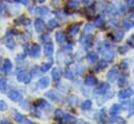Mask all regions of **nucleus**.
<instances>
[{
  "label": "nucleus",
  "instance_id": "obj_1",
  "mask_svg": "<svg viewBox=\"0 0 134 124\" xmlns=\"http://www.w3.org/2000/svg\"><path fill=\"white\" fill-rule=\"evenodd\" d=\"M14 113H15V115H14V117H15V120L18 122V123H28V124H31V120H29L28 118H26L25 116H23V115H21L20 113H16L15 111H14Z\"/></svg>",
  "mask_w": 134,
  "mask_h": 124
},
{
  "label": "nucleus",
  "instance_id": "obj_2",
  "mask_svg": "<svg viewBox=\"0 0 134 124\" xmlns=\"http://www.w3.org/2000/svg\"><path fill=\"white\" fill-rule=\"evenodd\" d=\"M109 90H110V87L108 84H102L95 90V93L98 95H105Z\"/></svg>",
  "mask_w": 134,
  "mask_h": 124
},
{
  "label": "nucleus",
  "instance_id": "obj_3",
  "mask_svg": "<svg viewBox=\"0 0 134 124\" xmlns=\"http://www.w3.org/2000/svg\"><path fill=\"white\" fill-rule=\"evenodd\" d=\"M48 14H49V9L46 6L34 7V15H36V16H47Z\"/></svg>",
  "mask_w": 134,
  "mask_h": 124
},
{
  "label": "nucleus",
  "instance_id": "obj_4",
  "mask_svg": "<svg viewBox=\"0 0 134 124\" xmlns=\"http://www.w3.org/2000/svg\"><path fill=\"white\" fill-rule=\"evenodd\" d=\"M7 96H8V98H9L12 101H15V102L20 101L21 98H22V96H21L20 92L17 91V90H12L9 93L7 94Z\"/></svg>",
  "mask_w": 134,
  "mask_h": 124
},
{
  "label": "nucleus",
  "instance_id": "obj_5",
  "mask_svg": "<svg viewBox=\"0 0 134 124\" xmlns=\"http://www.w3.org/2000/svg\"><path fill=\"white\" fill-rule=\"evenodd\" d=\"M133 95V90L131 88H128V89H125V90H122L118 93L119 98L121 99H126V98H129L130 96Z\"/></svg>",
  "mask_w": 134,
  "mask_h": 124
},
{
  "label": "nucleus",
  "instance_id": "obj_6",
  "mask_svg": "<svg viewBox=\"0 0 134 124\" xmlns=\"http://www.w3.org/2000/svg\"><path fill=\"white\" fill-rule=\"evenodd\" d=\"M80 26H81L80 23H74V24L70 25V26L68 27V33H69L70 35H75V34H77L79 29H80Z\"/></svg>",
  "mask_w": 134,
  "mask_h": 124
},
{
  "label": "nucleus",
  "instance_id": "obj_7",
  "mask_svg": "<svg viewBox=\"0 0 134 124\" xmlns=\"http://www.w3.org/2000/svg\"><path fill=\"white\" fill-rule=\"evenodd\" d=\"M103 59L106 61V62H109L111 63L114 59H115V53L112 51V49L110 50H107L103 53Z\"/></svg>",
  "mask_w": 134,
  "mask_h": 124
},
{
  "label": "nucleus",
  "instance_id": "obj_8",
  "mask_svg": "<svg viewBox=\"0 0 134 124\" xmlns=\"http://www.w3.org/2000/svg\"><path fill=\"white\" fill-rule=\"evenodd\" d=\"M116 77H118V70H116V68L113 67V68H111L109 70V72L107 74V79L112 82V81H115Z\"/></svg>",
  "mask_w": 134,
  "mask_h": 124
},
{
  "label": "nucleus",
  "instance_id": "obj_9",
  "mask_svg": "<svg viewBox=\"0 0 134 124\" xmlns=\"http://www.w3.org/2000/svg\"><path fill=\"white\" fill-rule=\"evenodd\" d=\"M97 78H96V76L95 75H93V74H90V75H87L85 78H84V84L86 85V86H95L96 84H97Z\"/></svg>",
  "mask_w": 134,
  "mask_h": 124
},
{
  "label": "nucleus",
  "instance_id": "obj_10",
  "mask_svg": "<svg viewBox=\"0 0 134 124\" xmlns=\"http://www.w3.org/2000/svg\"><path fill=\"white\" fill-rule=\"evenodd\" d=\"M29 53H30V55L32 58H34V59L38 58L40 56V53H41V47L37 44H34V45H32V47L30 48Z\"/></svg>",
  "mask_w": 134,
  "mask_h": 124
},
{
  "label": "nucleus",
  "instance_id": "obj_11",
  "mask_svg": "<svg viewBox=\"0 0 134 124\" xmlns=\"http://www.w3.org/2000/svg\"><path fill=\"white\" fill-rule=\"evenodd\" d=\"M106 14H107L108 16H112V17L116 16V14H118V8H116V6H115L114 4H108L107 7H106Z\"/></svg>",
  "mask_w": 134,
  "mask_h": 124
},
{
  "label": "nucleus",
  "instance_id": "obj_12",
  "mask_svg": "<svg viewBox=\"0 0 134 124\" xmlns=\"http://www.w3.org/2000/svg\"><path fill=\"white\" fill-rule=\"evenodd\" d=\"M44 53L46 56H51L52 53H53V44L51 42H48L45 44V47H44Z\"/></svg>",
  "mask_w": 134,
  "mask_h": 124
},
{
  "label": "nucleus",
  "instance_id": "obj_13",
  "mask_svg": "<svg viewBox=\"0 0 134 124\" xmlns=\"http://www.w3.org/2000/svg\"><path fill=\"white\" fill-rule=\"evenodd\" d=\"M3 43H4L5 46H6L8 49H10V50H14L15 47H16V44H15V42H14V40H13L12 37H9V38H8V37H7V38H4Z\"/></svg>",
  "mask_w": 134,
  "mask_h": 124
},
{
  "label": "nucleus",
  "instance_id": "obj_14",
  "mask_svg": "<svg viewBox=\"0 0 134 124\" xmlns=\"http://www.w3.org/2000/svg\"><path fill=\"white\" fill-rule=\"evenodd\" d=\"M44 27H45V23L42 19H36L34 21V28L37 32H42L44 30Z\"/></svg>",
  "mask_w": 134,
  "mask_h": 124
},
{
  "label": "nucleus",
  "instance_id": "obj_15",
  "mask_svg": "<svg viewBox=\"0 0 134 124\" xmlns=\"http://www.w3.org/2000/svg\"><path fill=\"white\" fill-rule=\"evenodd\" d=\"M121 111H122V107H121L120 104H113V105L110 107V110H109V114H110L111 116H116L118 114H120Z\"/></svg>",
  "mask_w": 134,
  "mask_h": 124
},
{
  "label": "nucleus",
  "instance_id": "obj_16",
  "mask_svg": "<svg viewBox=\"0 0 134 124\" xmlns=\"http://www.w3.org/2000/svg\"><path fill=\"white\" fill-rule=\"evenodd\" d=\"M12 68H13V66H12V62H10L8 59H6V60L4 61L3 66H2V70L4 71V73H5V74H8V73L10 72Z\"/></svg>",
  "mask_w": 134,
  "mask_h": 124
},
{
  "label": "nucleus",
  "instance_id": "obj_17",
  "mask_svg": "<svg viewBox=\"0 0 134 124\" xmlns=\"http://www.w3.org/2000/svg\"><path fill=\"white\" fill-rule=\"evenodd\" d=\"M27 75H28V72L26 70H20L17 73V80L20 81V82H22V81L24 82V80H25V78H26Z\"/></svg>",
  "mask_w": 134,
  "mask_h": 124
},
{
  "label": "nucleus",
  "instance_id": "obj_18",
  "mask_svg": "<svg viewBox=\"0 0 134 124\" xmlns=\"http://www.w3.org/2000/svg\"><path fill=\"white\" fill-rule=\"evenodd\" d=\"M66 40H67V35H66V33L64 31H59V32L56 33V41H57L58 44L65 43Z\"/></svg>",
  "mask_w": 134,
  "mask_h": 124
},
{
  "label": "nucleus",
  "instance_id": "obj_19",
  "mask_svg": "<svg viewBox=\"0 0 134 124\" xmlns=\"http://www.w3.org/2000/svg\"><path fill=\"white\" fill-rule=\"evenodd\" d=\"M86 60L91 63V64H95V63H97V61H98V55H97L96 52H90L86 55Z\"/></svg>",
  "mask_w": 134,
  "mask_h": 124
},
{
  "label": "nucleus",
  "instance_id": "obj_20",
  "mask_svg": "<svg viewBox=\"0 0 134 124\" xmlns=\"http://www.w3.org/2000/svg\"><path fill=\"white\" fill-rule=\"evenodd\" d=\"M46 96H47V97H49L52 101H59V100H60V96H59V95H57V94L55 93V92H53V91L47 92V93H46Z\"/></svg>",
  "mask_w": 134,
  "mask_h": 124
},
{
  "label": "nucleus",
  "instance_id": "obj_21",
  "mask_svg": "<svg viewBox=\"0 0 134 124\" xmlns=\"http://www.w3.org/2000/svg\"><path fill=\"white\" fill-rule=\"evenodd\" d=\"M51 76H52V79H53L54 81L59 80V78H60V71H59V69L54 68V69L52 70V72H51Z\"/></svg>",
  "mask_w": 134,
  "mask_h": 124
},
{
  "label": "nucleus",
  "instance_id": "obj_22",
  "mask_svg": "<svg viewBox=\"0 0 134 124\" xmlns=\"http://www.w3.org/2000/svg\"><path fill=\"white\" fill-rule=\"evenodd\" d=\"M38 86H40V88H42V89H46V88L49 86V78H48V77H42V78L38 80Z\"/></svg>",
  "mask_w": 134,
  "mask_h": 124
},
{
  "label": "nucleus",
  "instance_id": "obj_23",
  "mask_svg": "<svg viewBox=\"0 0 134 124\" xmlns=\"http://www.w3.org/2000/svg\"><path fill=\"white\" fill-rule=\"evenodd\" d=\"M123 38H124V31H122V30L114 31V33H113V39H114V41L120 42V41L123 40Z\"/></svg>",
  "mask_w": 134,
  "mask_h": 124
},
{
  "label": "nucleus",
  "instance_id": "obj_24",
  "mask_svg": "<svg viewBox=\"0 0 134 124\" xmlns=\"http://www.w3.org/2000/svg\"><path fill=\"white\" fill-rule=\"evenodd\" d=\"M36 107L48 109V107H49V103H48L46 100H44V99H40V100L37 101V105H36Z\"/></svg>",
  "mask_w": 134,
  "mask_h": 124
},
{
  "label": "nucleus",
  "instance_id": "obj_25",
  "mask_svg": "<svg viewBox=\"0 0 134 124\" xmlns=\"http://www.w3.org/2000/svg\"><path fill=\"white\" fill-rule=\"evenodd\" d=\"M17 24H23V25H29V23H30V21L28 20V19H26V17H20L17 21Z\"/></svg>",
  "mask_w": 134,
  "mask_h": 124
},
{
  "label": "nucleus",
  "instance_id": "obj_26",
  "mask_svg": "<svg viewBox=\"0 0 134 124\" xmlns=\"http://www.w3.org/2000/svg\"><path fill=\"white\" fill-rule=\"evenodd\" d=\"M84 71H85V67L82 65H77L75 67V73L77 75H81L82 73H84Z\"/></svg>",
  "mask_w": 134,
  "mask_h": 124
},
{
  "label": "nucleus",
  "instance_id": "obj_27",
  "mask_svg": "<svg viewBox=\"0 0 134 124\" xmlns=\"http://www.w3.org/2000/svg\"><path fill=\"white\" fill-rule=\"evenodd\" d=\"M123 25H124V27H125L126 29H130V28H132L134 26V22L131 21V20L126 19V20L123 21Z\"/></svg>",
  "mask_w": 134,
  "mask_h": 124
},
{
  "label": "nucleus",
  "instance_id": "obj_28",
  "mask_svg": "<svg viewBox=\"0 0 134 124\" xmlns=\"http://www.w3.org/2000/svg\"><path fill=\"white\" fill-rule=\"evenodd\" d=\"M126 84H127V77H126L125 75L121 76V77L118 79V86H119V87H124Z\"/></svg>",
  "mask_w": 134,
  "mask_h": 124
},
{
  "label": "nucleus",
  "instance_id": "obj_29",
  "mask_svg": "<svg viewBox=\"0 0 134 124\" xmlns=\"http://www.w3.org/2000/svg\"><path fill=\"white\" fill-rule=\"evenodd\" d=\"M77 102H78V98H77V97H75V96L70 97V98H69V100H68V103H69V105H70V106H76Z\"/></svg>",
  "mask_w": 134,
  "mask_h": 124
},
{
  "label": "nucleus",
  "instance_id": "obj_30",
  "mask_svg": "<svg viewBox=\"0 0 134 124\" xmlns=\"http://www.w3.org/2000/svg\"><path fill=\"white\" fill-rule=\"evenodd\" d=\"M92 106V101L91 100H85L83 103H82V110L84 111H88Z\"/></svg>",
  "mask_w": 134,
  "mask_h": 124
},
{
  "label": "nucleus",
  "instance_id": "obj_31",
  "mask_svg": "<svg viewBox=\"0 0 134 124\" xmlns=\"http://www.w3.org/2000/svg\"><path fill=\"white\" fill-rule=\"evenodd\" d=\"M0 90L2 92H6V90H7V82H6L5 79H1L0 80Z\"/></svg>",
  "mask_w": 134,
  "mask_h": 124
},
{
  "label": "nucleus",
  "instance_id": "obj_32",
  "mask_svg": "<svg viewBox=\"0 0 134 124\" xmlns=\"http://www.w3.org/2000/svg\"><path fill=\"white\" fill-rule=\"evenodd\" d=\"M48 26H49V28L53 29V28H55V27H57V26H58V23L56 22V20H55V19H52V20H49Z\"/></svg>",
  "mask_w": 134,
  "mask_h": 124
},
{
  "label": "nucleus",
  "instance_id": "obj_33",
  "mask_svg": "<svg viewBox=\"0 0 134 124\" xmlns=\"http://www.w3.org/2000/svg\"><path fill=\"white\" fill-rule=\"evenodd\" d=\"M50 40H51V39H50V35H49L48 33H44V34L41 37V41H42L43 43H45V44L48 43V42H50Z\"/></svg>",
  "mask_w": 134,
  "mask_h": 124
},
{
  "label": "nucleus",
  "instance_id": "obj_34",
  "mask_svg": "<svg viewBox=\"0 0 134 124\" xmlns=\"http://www.w3.org/2000/svg\"><path fill=\"white\" fill-rule=\"evenodd\" d=\"M134 115V99L129 104V117H132Z\"/></svg>",
  "mask_w": 134,
  "mask_h": 124
},
{
  "label": "nucleus",
  "instance_id": "obj_35",
  "mask_svg": "<svg viewBox=\"0 0 134 124\" xmlns=\"http://www.w3.org/2000/svg\"><path fill=\"white\" fill-rule=\"evenodd\" d=\"M64 120H65L66 122H72V121L75 120V118H74L73 116H71L70 114H65V115H64Z\"/></svg>",
  "mask_w": 134,
  "mask_h": 124
},
{
  "label": "nucleus",
  "instance_id": "obj_36",
  "mask_svg": "<svg viewBox=\"0 0 134 124\" xmlns=\"http://www.w3.org/2000/svg\"><path fill=\"white\" fill-rule=\"evenodd\" d=\"M64 112L62 111V110H56V112H55V118L56 119H62V118H64Z\"/></svg>",
  "mask_w": 134,
  "mask_h": 124
},
{
  "label": "nucleus",
  "instance_id": "obj_37",
  "mask_svg": "<svg viewBox=\"0 0 134 124\" xmlns=\"http://www.w3.org/2000/svg\"><path fill=\"white\" fill-rule=\"evenodd\" d=\"M68 4H69L70 7H74V8H75V7H78L79 2H78V1H75V0H70Z\"/></svg>",
  "mask_w": 134,
  "mask_h": 124
},
{
  "label": "nucleus",
  "instance_id": "obj_38",
  "mask_svg": "<svg viewBox=\"0 0 134 124\" xmlns=\"http://www.w3.org/2000/svg\"><path fill=\"white\" fill-rule=\"evenodd\" d=\"M65 75H66V77H67V78L71 79V80L74 78V74H73V73L71 72V70H69V69H67V70L65 71Z\"/></svg>",
  "mask_w": 134,
  "mask_h": 124
},
{
  "label": "nucleus",
  "instance_id": "obj_39",
  "mask_svg": "<svg viewBox=\"0 0 134 124\" xmlns=\"http://www.w3.org/2000/svg\"><path fill=\"white\" fill-rule=\"evenodd\" d=\"M50 68H51V64H43L42 67H41V69H42L43 72H47Z\"/></svg>",
  "mask_w": 134,
  "mask_h": 124
},
{
  "label": "nucleus",
  "instance_id": "obj_40",
  "mask_svg": "<svg viewBox=\"0 0 134 124\" xmlns=\"http://www.w3.org/2000/svg\"><path fill=\"white\" fill-rule=\"evenodd\" d=\"M95 24H96V26H102V25L104 24V20H103V18L99 17V18L95 21Z\"/></svg>",
  "mask_w": 134,
  "mask_h": 124
},
{
  "label": "nucleus",
  "instance_id": "obj_41",
  "mask_svg": "<svg viewBox=\"0 0 134 124\" xmlns=\"http://www.w3.org/2000/svg\"><path fill=\"white\" fill-rule=\"evenodd\" d=\"M110 122H121V123H125V119H123V118H121V117H118V118L115 117V118L111 119Z\"/></svg>",
  "mask_w": 134,
  "mask_h": 124
},
{
  "label": "nucleus",
  "instance_id": "obj_42",
  "mask_svg": "<svg viewBox=\"0 0 134 124\" xmlns=\"http://www.w3.org/2000/svg\"><path fill=\"white\" fill-rule=\"evenodd\" d=\"M7 110V104L2 100V101H0V111H6Z\"/></svg>",
  "mask_w": 134,
  "mask_h": 124
},
{
  "label": "nucleus",
  "instance_id": "obj_43",
  "mask_svg": "<svg viewBox=\"0 0 134 124\" xmlns=\"http://www.w3.org/2000/svg\"><path fill=\"white\" fill-rule=\"evenodd\" d=\"M84 31H85L86 33H88V32L93 31V25H92V24H86V25H85V27H84Z\"/></svg>",
  "mask_w": 134,
  "mask_h": 124
},
{
  "label": "nucleus",
  "instance_id": "obj_44",
  "mask_svg": "<svg viewBox=\"0 0 134 124\" xmlns=\"http://www.w3.org/2000/svg\"><path fill=\"white\" fill-rule=\"evenodd\" d=\"M120 67H121L122 69H124V70L127 69V68H128V62H127V61H123V62L121 63V66H120Z\"/></svg>",
  "mask_w": 134,
  "mask_h": 124
},
{
  "label": "nucleus",
  "instance_id": "obj_45",
  "mask_svg": "<svg viewBox=\"0 0 134 124\" xmlns=\"http://www.w3.org/2000/svg\"><path fill=\"white\" fill-rule=\"evenodd\" d=\"M106 67V63L105 62H102V63H99V65H98V70H103L104 68Z\"/></svg>",
  "mask_w": 134,
  "mask_h": 124
},
{
  "label": "nucleus",
  "instance_id": "obj_46",
  "mask_svg": "<svg viewBox=\"0 0 134 124\" xmlns=\"http://www.w3.org/2000/svg\"><path fill=\"white\" fill-rule=\"evenodd\" d=\"M25 59V54L24 53H20L17 55V61H23Z\"/></svg>",
  "mask_w": 134,
  "mask_h": 124
},
{
  "label": "nucleus",
  "instance_id": "obj_47",
  "mask_svg": "<svg viewBox=\"0 0 134 124\" xmlns=\"http://www.w3.org/2000/svg\"><path fill=\"white\" fill-rule=\"evenodd\" d=\"M94 2V0H83V3L85 4V5H90V4H92Z\"/></svg>",
  "mask_w": 134,
  "mask_h": 124
},
{
  "label": "nucleus",
  "instance_id": "obj_48",
  "mask_svg": "<svg viewBox=\"0 0 134 124\" xmlns=\"http://www.w3.org/2000/svg\"><path fill=\"white\" fill-rule=\"evenodd\" d=\"M125 48H126V47H120V48H119V51H120L121 53H123V54H124V53L127 51V49H125Z\"/></svg>",
  "mask_w": 134,
  "mask_h": 124
},
{
  "label": "nucleus",
  "instance_id": "obj_49",
  "mask_svg": "<svg viewBox=\"0 0 134 124\" xmlns=\"http://www.w3.org/2000/svg\"><path fill=\"white\" fill-rule=\"evenodd\" d=\"M19 2H21L23 5H27L29 3V0H18Z\"/></svg>",
  "mask_w": 134,
  "mask_h": 124
},
{
  "label": "nucleus",
  "instance_id": "obj_50",
  "mask_svg": "<svg viewBox=\"0 0 134 124\" xmlns=\"http://www.w3.org/2000/svg\"><path fill=\"white\" fill-rule=\"evenodd\" d=\"M121 11H122L123 13H125V12L127 11V7H125V5H122V6H121Z\"/></svg>",
  "mask_w": 134,
  "mask_h": 124
},
{
  "label": "nucleus",
  "instance_id": "obj_51",
  "mask_svg": "<svg viewBox=\"0 0 134 124\" xmlns=\"http://www.w3.org/2000/svg\"><path fill=\"white\" fill-rule=\"evenodd\" d=\"M129 5L134 7V0H129Z\"/></svg>",
  "mask_w": 134,
  "mask_h": 124
},
{
  "label": "nucleus",
  "instance_id": "obj_52",
  "mask_svg": "<svg viewBox=\"0 0 134 124\" xmlns=\"http://www.w3.org/2000/svg\"><path fill=\"white\" fill-rule=\"evenodd\" d=\"M1 63H2V60H1V56H0V67H1Z\"/></svg>",
  "mask_w": 134,
  "mask_h": 124
},
{
  "label": "nucleus",
  "instance_id": "obj_53",
  "mask_svg": "<svg viewBox=\"0 0 134 124\" xmlns=\"http://www.w3.org/2000/svg\"><path fill=\"white\" fill-rule=\"evenodd\" d=\"M1 11H2V6L0 5V12H1Z\"/></svg>",
  "mask_w": 134,
  "mask_h": 124
},
{
  "label": "nucleus",
  "instance_id": "obj_54",
  "mask_svg": "<svg viewBox=\"0 0 134 124\" xmlns=\"http://www.w3.org/2000/svg\"><path fill=\"white\" fill-rule=\"evenodd\" d=\"M132 15H133V17H134V9H133V13H132Z\"/></svg>",
  "mask_w": 134,
  "mask_h": 124
},
{
  "label": "nucleus",
  "instance_id": "obj_55",
  "mask_svg": "<svg viewBox=\"0 0 134 124\" xmlns=\"http://www.w3.org/2000/svg\"><path fill=\"white\" fill-rule=\"evenodd\" d=\"M133 73H134V69H133Z\"/></svg>",
  "mask_w": 134,
  "mask_h": 124
},
{
  "label": "nucleus",
  "instance_id": "obj_56",
  "mask_svg": "<svg viewBox=\"0 0 134 124\" xmlns=\"http://www.w3.org/2000/svg\"><path fill=\"white\" fill-rule=\"evenodd\" d=\"M40 1H42V0H40Z\"/></svg>",
  "mask_w": 134,
  "mask_h": 124
},
{
  "label": "nucleus",
  "instance_id": "obj_57",
  "mask_svg": "<svg viewBox=\"0 0 134 124\" xmlns=\"http://www.w3.org/2000/svg\"><path fill=\"white\" fill-rule=\"evenodd\" d=\"M0 80H1V78H0Z\"/></svg>",
  "mask_w": 134,
  "mask_h": 124
}]
</instances>
